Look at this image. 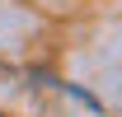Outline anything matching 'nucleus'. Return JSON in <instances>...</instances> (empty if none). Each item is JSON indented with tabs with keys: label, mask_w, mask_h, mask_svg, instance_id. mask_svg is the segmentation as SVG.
Instances as JSON below:
<instances>
[{
	"label": "nucleus",
	"mask_w": 122,
	"mask_h": 117,
	"mask_svg": "<svg viewBox=\"0 0 122 117\" xmlns=\"http://www.w3.org/2000/svg\"><path fill=\"white\" fill-rule=\"evenodd\" d=\"M0 117H5V112H0Z\"/></svg>",
	"instance_id": "f257e3e1"
}]
</instances>
